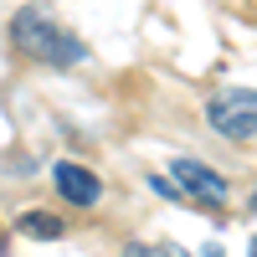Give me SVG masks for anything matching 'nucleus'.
<instances>
[{
    "label": "nucleus",
    "instance_id": "obj_3",
    "mask_svg": "<svg viewBox=\"0 0 257 257\" xmlns=\"http://www.w3.org/2000/svg\"><path fill=\"white\" fill-rule=\"evenodd\" d=\"M170 175H175V185L185 190V196H196V201H206V206H221V201H226V180L216 175V170L196 165V160H175V165H170Z\"/></svg>",
    "mask_w": 257,
    "mask_h": 257
},
{
    "label": "nucleus",
    "instance_id": "obj_7",
    "mask_svg": "<svg viewBox=\"0 0 257 257\" xmlns=\"http://www.w3.org/2000/svg\"><path fill=\"white\" fill-rule=\"evenodd\" d=\"M252 257H257V237H252Z\"/></svg>",
    "mask_w": 257,
    "mask_h": 257
},
{
    "label": "nucleus",
    "instance_id": "obj_5",
    "mask_svg": "<svg viewBox=\"0 0 257 257\" xmlns=\"http://www.w3.org/2000/svg\"><path fill=\"white\" fill-rule=\"evenodd\" d=\"M16 231H21V237L47 242V237H62V221L52 216V211H21V216H16Z\"/></svg>",
    "mask_w": 257,
    "mask_h": 257
},
{
    "label": "nucleus",
    "instance_id": "obj_4",
    "mask_svg": "<svg viewBox=\"0 0 257 257\" xmlns=\"http://www.w3.org/2000/svg\"><path fill=\"white\" fill-rule=\"evenodd\" d=\"M52 180H57V190H62L72 206H98V196H103V180L93 175V170L72 165V160H62V165L52 170Z\"/></svg>",
    "mask_w": 257,
    "mask_h": 257
},
{
    "label": "nucleus",
    "instance_id": "obj_6",
    "mask_svg": "<svg viewBox=\"0 0 257 257\" xmlns=\"http://www.w3.org/2000/svg\"><path fill=\"white\" fill-rule=\"evenodd\" d=\"M252 216H257V196H252Z\"/></svg>",
    "mask_w": 257,
    "mask_h": 257
},
{
    "label": "nucleus",
    "instance_id": "obj_1",
    "mask_svg": "<svg viewBox=\"0 0 257 257\" xmlns=\"http://www.w3.org/2000/svg\"><path fill=\"white\" fill-rule=\"evenodd\" d=\"M11 41H16L21 57L41 62V67H72V62H82V52H88L47 6H21L11 16Z\"/></svg>",
    "mask_w": 257,
    "mask_h": 257
},
{
    "label": "nucleus",
    "instance_id": "obj_2",
    "mask_svg": "<svg viewBox=\"0 0 257 257\" xmlns=\"http://www.w3.org/2000/svg\"><path fill=\"white\" fill-rule=\"evenodd\" d=\"M206 123L226 139H252L257 134V93L252 88H226L206 103Z\"/></svg>",
    "mask_w": 257,
    "mask_h": 257
}]
</instances>
